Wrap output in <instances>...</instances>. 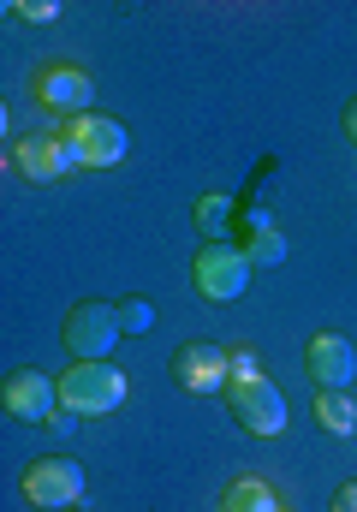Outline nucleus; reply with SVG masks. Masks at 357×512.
Segmentation results:
<instances>
[{
  "mask_svg": "<svg viewBox=\"0 0 357 512\" xmlns=\"http://www.w3.org/2000/svg\"><path fill=\"white\" fill-rule=\"evenodd\" d=\"M250 280H256V268H250L244 245H227V239L197 245V262H191L197 298H209V304H238V298L250 292Z\"/></svg>",
  "mask_w": 357,
  "mask_h": 512,
  "instance_id": "1",
  "label": "nucleus"
},
{
  "mask_svg": "<svg viewBox=\"0 0 357 512\" xmlns=\"http://www.w3.org/2000/svg\"><path fill=\"white\" fill-rule=\"evenodd\" d=\"M119 334H125L119 328V304H102V298H84L66 316V352H72V364H114Z\"/></svg>",
  "mask_w": 357,
  "mask_h": 512,
  "instance_id": "2",
  "label": "nucleus"
},
{
  "mask_svg": "<svg viewBox=\"0 0 357 512\" xmlns=\"http://www.w3.org/2000/svg\"><path fill=\"white\" fill-rule=\"evenodd\" d=\"M12 167L30 179V185H54V179H66L72 167H84V155H78V137L66 126L54 131H24L18 143H12Z\"/></svg>",
  "mask_w": 357,
  "mask_h": 512,
  "instance_id": "3",
  "label": "nucleus"
},
{
  "mask_svg": "<svg viewBox=\"0 0 357 512\" xmlns=\"http://www.w3.org/2000/svg\"><path fill=\"white\" fill-rule=\"evenodd\" d=\"M125 393H131V382L114 364H72L60 376V405L78 411V417H108V411L125 405Z\"/></svg>",
  "mask_w": 357,
  "mask_h": 512,
  "instance_id": "4",
  "label": "nucleus"
},
{
  "mask_svg": "<svg viewBox=\"0 0 357 512\" xmlns=\"http://www.w3.org/2000/svg\"><path fill=\"white\" fill-rule=\"evenodd\" d=\"M24 501L42 512H66L84 501V465L66 453H48L36 465H24Z\"/></svg>",
  "mask_w": 357,
  "mask_h": 512,
  "instance_id": "5",
  "label": "nucleus"
},
{
  "mask_svg": "<svg viewBox=\"0 0 357 512\" xmlns=\"http://www.w3.org/2000/svg\"><path fill=\"white\" fill-rule=\"evenodd\" d=\"M167 370H173V382L185 387L191 399H209V393H227V387H233L227 346H215V340H185Z\"/></svg>",
  "mask_w": 357,
  "mask_h": 512,
  "instance_id": "6",
  "label": "nucleus"
},
{
  "mask_svg": "<svg viewBox=\"0 0 357 512\" xmlns=\"http://www.w3.org/2000/svg\"><path fill=\"white\" fill-rule=\"evenodd\" d=\"M36 102H42L48 114H60V126H66V120H84V114H90L96 84H90L84 66H72V60H48V66L36 72Z\"/></svg>",
  "mask_w": 357,
  "mask_h": 512,
  "instance_id": "7",
  "label": "nucleus"
},
{
  "mask_svg": "<svg viewBox=\"0 0 357 512\" xmlns=\"http://www.w3.org/2000/svg\"><path fill=\"white\" fill-rule=\"evenodd\" d=\"M227 405H233V417H238L244 435H262V441H268V435L286 429V393L268 382V376H262V382H233L227 387Z\"/></svg>",
  "mask_w": 357,
  "mask_h": 512,
  "instance_id": "8",
  "label": "nucleus"
},
{
  "mask_svg": "<svg viewBox=\"0 0 357 512\" xmlns=\"http://www.w3.org/2000/svg\"><path fill=\"white\" fill-rule=\"evenodd\" d=\"M0 405H6V417H18V423H54L60 387H54L48 370H12L6 387H0Z\"/></svg>",
  "mask_w": 357,
  "mask_h": 512,
  "instance_id": "9",
  "label": "nucleus"
},
{
  "mask_svg": "<svg viewBox=\"0 0 357 512\" xmlns=\"http://www.w3.org/2000/svg\"><path fill=\"white\" fill-rule=\"evenodd\" d=\"M66 131L78 137L84 167H119V161H125V149H131V131H125V120H114V114H84V120H66Z\"/></svg>",
  "mask_w": 357,
  "mask_h": 512,
  "instance_id": "10",
  "label": "nucleus"
},
{
  "mask_svg": "<svg viewBox=\"0 0 357 512\" xmlns=\"http://www.w3.org/2000/svg\"><path fill=\"white\" fill-rule=\"evenodd\" d=\"M304 370L316 376L322 387H334V393H346L352 387V376H357V346L346 340V334H316L310 346H304Z\"/></svg>",
  "mask_w": 357,
  "mask_h": 512,
  "instance_id": "11",
  "label": "nucleus"
},
{
  "mask_svg": "<svg viewBox=\"0 0 357 512\" xmlns=\"http://www.w3.org/2000/svg\"><path fill=\"white\" fill-rule=\"evenodd\" d=\"M191 221H197V233H203V245H215V239H227V227H233V197H227V191H203V197L191 203Z\"/></svg>",
  "mask_w": 357,
  "mask_h": 512,
  "instance_id": "12",
  "label": "nucleus"
},
{
  "mask_svg": "<svg viewBox=\"0 0 357 512\" xmlns=\"http://www.w3.org/2000/svg\"><path fill=\"white\" fill-rule=\"evenodd\" d=\"M221 512H286V507H280V495L262 477H238L233 489L221 495Z\"/></svg>",
  "mask_w": 357,
  "mask_h": 512,
  "instance_id": "13",
  "label": "nucleus"
},
{
  "mask_svg": "<svg viewBox=\"0 0 357 512\" xmlns=\"http://www.w3.org/2000/svg\"><path fill=\"white\" fill-rule=\"evenodd\" d=\"M316 423H322L328 435H357V399L322 387V393H316Z\"/></svg>",
  "mask_w": 357,
  "mask_h": 512,
  "instance_id": "14",
  "label": "nucleus"
},
{
  "mask_svg": "<svg viewBox=\"0 0 357 512\" xmlns=\"http://www.w3.org/2000/svg\"><path fill=\"white\" fill-rule=\"evenodd\" d=\"M244 256H250V268H280V262H286V233H280V227L250 233V239H244Z\"/></svg>",
  "mask_w": 357,
  "mask_h": 512,
  "instance_id": "15",
  "label": "nucleus"
},
{
  "mask_svg": "<svg viewBox=\"0 0 357 512\" xmlns=\"http://www.w3.org/2000/svg\"><path fill=\"white\" fill-rule=\"evenodd\" d=\"M119 328L125 334H149L155 328V304L149 298H119Z\"/></svg>",
  "mask_w": 357,
  "mask_h": 512,
  "instance_id": "16",
  "label": "nucleus"
},
{
  "mask_svg": "<svg viewBox=\"0 0 357 512\" xmlns=\"http://www.w3.org/2000/svg\"><path fill=\"white\" fill-rule=\"evenodd\" d=\"M227 364H233V382H262V352H256V346L227 352Z\"/></svg>",
  "mask_w": 357,
  "mask_h": 512,
  "instance_id": "17",
  "label": "nucleus"
},
{
  "mask_svg": "<svg viewBox=\"0 0 357 512\" xmlns=\"http://www.w3.org/2000/svg\"><path fill=\"white\" fill-rule=\"evenodd\" d=\"M54 12H60L54 0H18V6H12V18H30V24H48Z\"/></svg>",
  "mask_w": 357,
  "mask_h": 512,
  "instance_id": "18",
  "label": "nucleus"
},
{
  "mask_svg": "<svg viewBox=\"0 0 357 512\" xmlns=\"http://www.w3.org/2000/svg\"><path fill=\"white\" fill-rule=\"evenodd\" d=\"M268 227H274L268 209H244V239H250V233H268Z\"/></svg>",
  "mask_w": 357,
  "mask_h": 512,
  "instance_id": "19",
  "label": "nucleus"
},
{
  "mask_svg": "<svg viewBox=\"0 0 357 512\" xmlns=\"http://www.w3.org/2000/svg\"><path fill=\"white\" fill-rule=\"evenodd\" d=\"M334 512H357V483H340L334 489Z\"/></svg>",
  "mask_w": 357,
  "mask_h": 512,
  "instance_id": "20",
  "label": "nucleus"
},
{
  "mask_svg": "<svg viewBox=\"0 0 357 512\" xmlns=\"http://www.w3.org/2000/svg\"><path fill=\"white\" fill-rule=\"evenodd\" d=\"M48 429H54V435H72V429H78V411H66V405H60V411H54V423H48Z\"/></svg>",
  "mask_w": 357,
  "mask_h": 512,
  "instance_id": "21",
  "label": "nucleus"
},
{
  "mask_svg": "<svg viewBox=\"0 0 357 512\" xmlns=\"http://www.w3.org/2000/svg\"><path fill=\"white\" fill-rule=\"evenodd\" d=\"M346 137H352V143H357V96H352V102H346Z\"/></svg>",
  "mask_w": 357,
  "mask_h": 512,
  "instance_id": "22",
  "label": "nucleus"
},
{
  "mask_svg": "<svg viewBox=\"0 0 357 512\" xmlns=\"http://www.w3.org/2000/svg\"><path fill=\"white\" fill-rule=\"evenodd\" d=\"M66 512H84V507H66Z\"/></svg>",
  "mask_w": 357,
  "mask_h": 512,
  "instance_id": "23",
  "label": "nucleus"
}]
</instances>
